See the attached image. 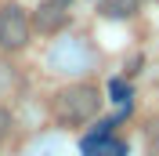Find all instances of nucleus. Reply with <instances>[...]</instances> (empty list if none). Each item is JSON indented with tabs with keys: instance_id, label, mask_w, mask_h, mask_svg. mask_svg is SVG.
I'll use <instances>...</instances> for the list:
<instances>
[{
	"instance_id": "f03ea898",
	"label": "nucleus",
	"mask_w": 159,
	"mask_h": 156,
	"mask_svg": "<svg viewBox=\"0 0 159 156\" xmlns=\"http://www.w3.org/2000/svg\"><path fill=\"white\" fill-rule=\"evenodd\" d=\"M33 37V22L29 15L18 7V4H7V7L0 11V47L4 51H18L25 47Z\"/></svg>"
},
{
	"instance_id": "20e7f679",
	"label": "nucleus",
	"mask_w": 159,
	"mask_h": 156,
	"mask_svg": "<svg viewBox=\"0 0 159 156\" xmlns=\"http://www.w3.org/2000/svg\"><path fill=\"white\" fill-rule=\"evenodd\" d=\"M138 4L141 0H101V15H105V18H130V15H134V11H138Z\"/></svg>"
},
{
	"instance_id": "7ed1b4c3",
	"label": "nucleus",
	"mask_w": 159,
	"mask_h": 156,
	"mask_svg": "<svg viewBox=\"0 0 159 156\" xmlns=\"http://www.w3.org/2000/svg\"><path fill=\"white\" fill-rule=\"evenodd\" d=\"M65 22H69V0H43L40 11L33 15V26H36L40 33H54V29H61Z\"/></svg>"
},
{
	"instance_id": "39448f33",
	"label": "nucleus",
	"mask_w": 159,
	"mask_h": 156,
	"mask_svg": "<svg viewBox=\"0 0 159 156\" xmlns=\"http://www.w3.org/2000/svg\"><path fill=\"white\" fill-rule=\"evenodd\" d=\"M109 95H112V102H123V105L130 102V87L123 80H109Z\"/></svg>"
},
{
	"instance_id": "423d86ee",
	"label": "nucleus",
	"mask_w": 159,
	"mask_h": 156,
	"mask_svg": "<svg viewBox=\"0 0 159 156\" xmlns=\"http://www.w3.org/2000/svg\"><path fill=\"white\" fill-rule=\"evenodd\" d=\"M123 153H127V145L123 142H112V138H105L101 149H98V156H123Z\"/></svg>"
},
{
	"instance_id": "f257e3e1",
	"label": "nucleus",
	"mask_w": 159,
	"mask_h": 156,
	"mask_svg": "<svg viewBox=\"0 0 159 156\" xmlns=\"http://www.w3.org/2000/svg\"><path fill=\"white\" fill-rule=\"evenodd\" d=\"M98 109H101V95L90 84H69L51 98V116L65 127H80L87 120H94Z\"/></svg>"
}]
</instances>
